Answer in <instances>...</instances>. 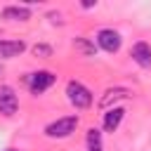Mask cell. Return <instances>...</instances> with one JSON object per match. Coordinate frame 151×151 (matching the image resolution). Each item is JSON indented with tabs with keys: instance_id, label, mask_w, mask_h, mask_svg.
I'll return each mask as SVG.
<instances>
[{
	"instance_id": "6da1fadb",
	"label": "cell",
	"mask_w": 151,
	"mask_h": 151,
	"mask_svg": "<svg viewBox=\"0 0 151 151\" xmlns=\"http://www.w3.org/2000/svg\"><path fill=\"white\" fill-rule=\"evenodd\" d=\"M66 97L76 109H87L92 104V92L80 80H68L66 83Z\"/></svg>"
},
{
	"instance_id": "7a4b0ae2",
	"label": "cell",
	"mask_w": 151,
	"mask_h": 151,
	"mask_svg": "<svg viewBox=\"0 0 151 151\" xmlns=\"http://www.w3.org/2000/svg\"><path fill=\"white\" fill-rule=\"evenodd\" d=\"M76 127H78V116H64V118H57L54 123H50L45 127V134L50 139H64L71 132H76Z\"/></svg>"
},
{
	"instance_id": "3957f363",
	"label": "cell",
	"mask_w": 151,
	"mask_h": 151,
	"mask_svg": "<svg viewBox=\"0 0 151 151\" xmlns=\"http://www.w3.org/2000/svg\"><path fill=\"white\" fill-rule=\"evenodd\" d=\"M54 83H57V76L52 71H38V73L28 76V90H31V94H42Z\"/></svg>"
},
{
	"instance_id": "277c9868",
	"label": "cell",
	"mask_w": 151,
	"mask_h": 151,
	"mask_svg": "<svg viewBox=\"0 0 151 151\" xmlns=\"http://www.w3.org/2000/svg\"><path fill=\"white\" fill-rule=\"evenodd\" d=\"M97 42H99V47L104 50V52H109V54H116L118 50H120V33L118 31H113V28H101L99 33H97Z\"/></svg>"
},
{
	"instance_id": "5b68a950",
	"label": "cell",
	"mask_w": 151,
	"mask_h": 151,
	"mask_svg": "<svg viewBox=\"0 0 151 151\" xmlns=\"http://www.w3.org/2000/svg\"><path fill=\"white\" fill-rule=\"evenodd\" d=\"M19 109V99L17 92L9 85H0V113L2 116H14Z\"/></svg>"
},
{
	"instance_id": "8992f818",
	"label": "cell",
	"mask_w": 151,
	"mask_h": 151,
	"mask_svg": "<svg viewBox=\"0 0 151 151\" xmlns=\"http://www.w3.org/2000/svg\"><path fill=\"white\" fill-rule=\"evenodd\" d=\"M130 57H132V61H134V64H139L142 68H149V66H151V45H149V42H144V40L134 42V45H132Z\"/></svg>"
},
{
	"instance_id": "52a82bcc",
	"label": "cell",
	"mask_w": 151,
	"mask_h": 151,
	"mask_svg": "<svg viewBox=\"0 0 151 151\" xmlns=\"http://www.w3.org/2000/svg\"><path fill=\"white\" fill-rule=\"evenodd\" d=\"M132 97V90L127 87H109L104 92V97L99 99V109H111V104H116L118 99H127Z\"/></svg>"
},
{
	"instance_id": "ba28073f",
	"label": "cell",
	"mask_w": 151,
	"mask_h": 151,
	"mask_svg": "<svg viewBox=\"0 0 151 151\" xmlns=\"http://www.w3.org/2000/svg\"><path fill=\"white\" fill-rule=\"evenodd\" d=\"M26 50L24 40H2L0 38V59H14Z\"/></svg>"
},
{
	"instance_id": "9c48e42d",
	"label": "cell",
	"mask_w": 151,
	"mask_h": 151,
	"mask_svg": "<svg viewBox=\"0 0 151 151\" xmlns=\"http://www.w3.org/2000/svg\"><path fill=\"white\" fill-rule=\"evenodd\" d=\"M2 19H7V21H28L31 9L26 5H7L2 9Z\"/></svg>"
},
{
	"instance_id": "30bf717a",
	"label": "cell",
	"mask_w": 151,
	"mask_h": 151,
	"mask_svg": "<svg viewBox=\"0 0 151 151\" xmlns=\"http://www.w3.org/2000/svg\"><path fill=\"white\" fill-rule=\"evenodd\" d=\"M123 116H125V109L123 106H111L104 113V130L106 132H116L118 125H120V120H123Z\"/></svg>"
},
{
	"instance_id": "8fae6325",
	"label": "cell",
	"mask_w": 151,
	"mask_h": 151,
	"mask_svg": "<svg viewBox=\"0 0 151 151\" xmlns=\"http://www.w3.org/2000/svg\"><path fill=\"white\" fill-rule=\"evenodd\" d=\"M87 151H104V144H101V132L97 127H90L87 130Z\"/></svg>"
},
{
	"instance_id": "7c38bea8",
	"label": "cell",
	"mask_w": 151,
	"mask_h": 151,
	"mask_svg": "<svg viewBox=\"0 0 151 151\" xmlns=\"http://www.w3.org/2000/svg\"><path fill=\"white\" fill-rule=\"evenodd\" d=\"M73 47L76 50H80L85 57H90V54H94V45H90V42H85L83 38H76V42H73Z\"/></svg>"
},
{
	"instance_id": "4fadbf2b",
	"label": "cell",
	"mask_w": 151,
	"mask_h": 151,
	"mask_svg": "<svg viewBox=\"0 0 151 151\" xmlns=\"http://www.w3.org/2000/svg\"><path fill=\"white\" fill-rule=\"evenodd\" d=\"M33 54L40 57V59H47V57H52V47L45 45V42H38V45H33Z\"/></svg>"
},
{
	"instance_id": "5bb4252c",
	"label": "cell",
	"mask_w": 151,
	"mask_h": 151,
	"mask_svg": "<svg viewBox=\"0 0 151 151\" xmlns=\"http://www.w3.org/2000/svg\"><path fill=\"white\" fill-rule=\"evenodd\" d=\"M5 151H17V149H5Z\"/></svg>"
},
{
	"instance_id": "9a60e30c",
	"label": "cell",
	"mask_w": 151,
	"mask_h": 151,
	"mask_svg": "<svg viewBox=\"0 0 151 151\" xmlns=\"http://www.w3.org/2000/svg\"><path fill=\"white\" fill-rule=\"evenodd\" d=\"M0 76H2V68H0Z\"/></svg>"
}]
</instances>
